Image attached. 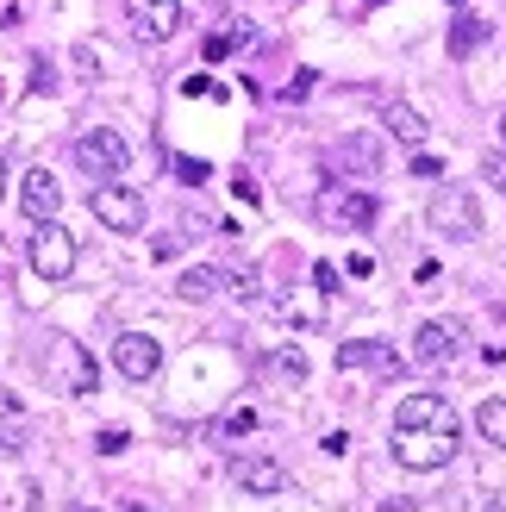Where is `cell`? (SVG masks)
Returning a JSON list of instances; mask_svg holds the SVG:
<instances>
[{
	"label": "cell",
	"mask_w": 506,
	"mask_h": 512,
	"mask_svg": "<svg viewBox=\"0 0 506 512\" xmlns=\"http://www.w3.org/2000/svg\"><path fill=\"white\" fill-rule=\"evenodd\" d=\"M257 375L269 381V388H300V381H307V350H294V344H282V350H269Z\"/></svg>",
	"instance_id": "13"
},
{
	"label": "cell",
	"mask_w": 506,
	"mask_h": 512,
	"mask_svg": "<svg viewBox=\"0 0 506 512\" xmlns=\"http://www.w3.org/2000/svg\"><path fill=\"white\" fill-rule=\"evenodd\" d=\"M319 213H325V225H338V232H369L375 213H382V200L363 194V188H350V182H332L325 200H319Z\"/></svg>",
	"instance_id": "5"
},
{
	"label": "cell",
	"mask_w": 506,
	"mask_h": 512,
	"mask_svg": "<svg viewBox=\"0 0 506 512\" xmlns=\"http://www.w3.org/2000/svg\"><path fill=\"white\" fill-rule=\"evenodd\" d=\"M313 281H319V294H338V288H344V275H338L332 263H319V269H313Z\"/></svg>",
	"instance_id": "28"
},
{
	"label": "cell",
	"mask_w": 506,
	"mask_h": 512,
	"mask_svg": "<svg viewBox=\"0 0 506 512\" xmlns=\"http://www.w3.org/2000/svg\"><path fill=\"white\" fill-rule=\"evenodd\" d=\"M225 294H232V300H257V275H250L244 263H225Z\"/></svg>",
	"instance_id": "22"
},
{
	"label": "cell",
	"mask_w": 506,
	"mask_h": 512,
	"mask_svg": "<svg viewBox=\"0 0 506 512\" xmlns=\"http://www.w3.org/2000/svg\"><path fill=\"white\" fill-rule=\"evenodd\" d=\"M94 219L107 225V232H144V200L125 188V182H100V194H94Z\"/></svg>",
	"instance_id": "7"
},
{
	"label": "cell",
	"mask_w": 506,
	"mask_h": 512,
	"mask_svg": "<svg viewBox=\"0 0 506 512\" xmlns=\"http://www.w3.org/2000/svg\"><path fill=\"white\" fill-rule=\"evenodd\" d=\"M394 425H457V413H450L444 394H407L400 413H394Z\"/></svg>",
	"instance_id": "14"
},
{
	"label": "cell",
	"mask_w": 506,
	"mask_h": 512,
	"mask_svg": "<svg viewBox=\"0 0 506 512\" xmlns=\"http://www.w3.org/2000/svg\"><path fill=\"white\" fill-rule=\"evenodd\" d=\"M125 444H132V438H125V431H100V438H94V450H100V456H119Z\"/></svg>",
	"instance_id": "29"
},
{
	"label": "cell",
	"mask_w": 506,
	"mask_h": 512,
	"mask_svg": "<svg viewBox=\"0 0 506 512\" xmlns=\"http://www.w3.org/2000/svg\"><path fill=\"white\" fill-rule=\"evenodd\" d=\"M175 294L182 300H213V294H225V269H182V281H175Z\"/></svg>",
	"instance_id": "18"
},
{
	"label": "cell",
	"mask_w": 506,
	"mask_h": 512,
	"mask_svg": "<svg viewBox=\"0 0 506 512\" xmlns=\"http://www.w3.org/2000/svg\"><path fill=\"white\" fill-rule=\"evenodd\" d=\"M450 7H469V0H450Z\"/></svg>",
	"instance_id": "35"
},
{
	"label": "cell",
	"mask_w": 506,
	"mask_h": 512,
	"mask_svg": "<svg viewBox=\"0 0 506 512\" xmlns=\"http://www.w3.org/2000/svg\"><path fill=\"white\" fill-rule=\"evenodd\" d=\"M232 188H238V200H250V207H257V200H263V194H257V182H250V175H232Z\"/></svg>",
	"instance_id": "32"
},
{
	"label": "cell",
	"mask_w": 506,
	"mask_h": 512,
	"mask_svg": "<svg viewBox=\"0 0 506 512\" xmlns=\"http://www.w3.org/2000/svg\"><path fill=\"white\" fill-rule=\"evenodd\" d=\"M394 463L400 469L457 463V425H394Z\"/></svg>",
	"instance_id": "1"
},
{
	"label": "cell",
	"mask_w": 506,
	"mask_h": 512,
	"mask_svg": "<svg viewBox=\"0 0 506 512\" xmlns=\"http://www.w3.org/2000/svg\"><path fill=\"white\" fill-rule=\"evenodd\" d=\"M113 369L125 381H150V375L163 369V344L144 338V331H119V338H113Z\"/></svg>",
	"instance_id": "9"
},
{
	"label": "cell",
	"mask_w": 506,
	"mask_h": 512,
	"mask_svg": "<svg viewBox=\"0 0 506 512\" xmlns=\"http://www.w3.org/2000/svg\"><path fill=\"white\" fill-rule=\"evenodd\" d=\"M238 50H250V19H232V25H219V32H207L200 57H207V63H225V57H238Z\"/></svg>",
	"instance_id": "17"
},
{
	"label": "cell",
	"mask_w": 506,
	"mask_h": 512,
	"mask_svg": "<svg viewBox=\"0 0 506 512\" xmlns=\"http://www.w3.org/2000/svg\"><path fill=\"white\" fill-rule=\"evenodd\" d=\"M325 163H332V169H357V175H363V169H375V163H382V150H375L369 138H344V144H338Z\"/></svg>",
	"instance_id": "19"
},
{
	"label": "cell",
	"mask_w": 506,
	"mask_h": 512,
	"mask_svg": "<svg viewBox=\"0 0 506 512\" xmlns=\"http://www.w3.org/2000/svg\"><path fill=\"white\" fill-rule=\"evenodd\" d=\"M175 175H182L188 188H200V182H207V163H194V157H175Z\"/></svg>",
	"instance_id": "26"
},
{
	"label": "cell",
	"mask_w": 506,
	"mask_h": 512,
	"mask_svg": "<svg viewBox=\"0 0 506 512\" xmlns=\"http://www.w3.org/2000/svg\"><path fill=\"white\" fill-rule=\"evenodd\" d=\"M219 431H225V438H244V431H257V413H250V406H238V413L219 419Z\"/></svg>",
	"instance_id": "25"
},
{
	"label": "cell",
	"mask_w": 506,
	"mask_h": 512,
	"mask_svg": "<svg viewBox=\"0 0 506 512\" xmlns=\"http://www.w3.org/2000/svg\"><path fill=\"white\" fill-rule=\"evenodd\" d=\"M488 38H494V25H488V19H475V13H463L457 25H450V38H444V50H450V57L463 63V57H475V50H482Z\"/></svg>",
	"instance_id": "16"
},
{
	"label": "cell",
	"mask_w": 506,
	"mask_h": 512,
	"mask_svg": "<svg viewBox=\"0 0 506 512\" xmlns=\"http://www.w3.org/2000/svg\"><path fill=\"white\" fill-rule=\"evenodd\" d=\"M338 363H344V369H375V375H400V356H394L388 344H369V338L344 344V350H338Z\"/></svg>",
	"instance_id": "15"
},
{
	"label": "cell",
	"mask_w": 506,
	"mask_h": 512,
	"mask_svg": "<svg viewBox=\"0 0 506 512\" xmlns=\"http://www.w3.org/2000/svg\"><path fill=\"white\" fill-rule=\"evenodd\" d=\"M25 263H32V275H44V281H69L75 275V238L63 232L57 219H44V225H32Z\"/></svg>",
	"instance_id": "3"
},
{
	"label": "cell",
	"mask_w": 506,
	"mask_h": 512,
	"mask_svg": "<svg viewBox=\"0 0 506 512\" xmlns=\"http://www.w3.org/2000/svg\"><path fill=\"white\" fill-rule=\"evenodd\" d=\"M75 512H94V506H75Z\"/></svg>",
	"instance_id": "36"
},
{
	"label": "cell",
	"mask_w": 506,
	"mask_h": 512,
	"mask_svg": "<svg viewBox=\"0 0 506 512\" xmlns=\"http://www.w3.org/2000/svg\"><path fill=\"white\" fill-rule=\"evenodd\" d=\"M182 94H194V100H219L225 88H219V82H207V75H194V82H182Z\"/></svg>",
	"instance_id": "27"
},
{
	"label": "cell",
	"mask_w": 506,
	"mask_h": 512,
	"mask_svg": "<svg viewBox=\"0 0 506 512\" xmlns=\"http://www.w3.org/2000/svg\"><path fill=\"white\" fill-rule=\"evenodd\" d=\"M500 144H506V113H500Z\"/></svg>",
	"instance_id": "34"
},
{
	"label": "cell",
	"mask_w": 506,
	"mask_h": 512,
	"mask_svg": "<svg viewBox=\"0 0 506 512\" xmlns=\"http://www.w3.org/2000/svg\"><path fill=\"white\" fill-rule=\"evenodd\" d=\"M307 94H313V69H300L294 82H288V94H282V100H307Z\"/></svg>",
	"instance_id": "31"
},
{
	"label": "cell",
	"mask_w": 506,
	"mask_h": 512,
	"mask_svg": "<svg viewBox=\"0 0 506 512\" xmlns=\"http://www.w3.org/2000/svg\"><path fill=\"white\" fill-rule=\"evenodd\" d=\"M125 25H132V38L163 44L182 25V0H125Z\"/></svg>",
	"instance_id": "8"
},
{
	"label": "cell",
	"mask_w": 506,
	"mask_h": 512,
	"mask_svg": "<svg viewBox=\"0 0 506 512\" xmlns=\"http://www.w3.org/2000/svg\"><path fill=\"white\" fill-rule=\"evenodd\" d=\"M382 125H388L394 144H413V150L432 138V125H425V113L413 107V100H382Z\"/></svg>",
	"instance_id": "12"
},
{
	"label": "cell",
	"mask_w": 506,
	"mask_h": 512,
	"mask_svg": "<svg viewBox=\"0 0 506 512\" xmlns=\"http://www.w3.org/2000/svg\"><path fill=\"white\" fill-rule=\"evenodd\" d=\"M19 431H25V406H19L13 394H0V438H7V444H13V438H19Z\"/></svg>",
	"instance_id": "23"
},
{
	"label": "cell",
	"mask_w": 506,
	"mask_h": 512,
	"mask_svg": "<svg viewBox=\"0 0 506 512\" xmlns=\"http://www.w3.org/2000/svg\"><path fill=\"white\" fill-rule=\"evenodd\" d=\"M413 175H425V182H438V175H444V163H438V157H425V150H413Z\"/></svg>",
	"instance_id": "30"
},
{
	"label": "cell",
	"mask_w": 506,
	"mask_h": 512,
	"mask_svg": "<svg viewBox=\"0 0 506 512\" xmlns=\"http://www.w3.org/2000/svg\"><path fill=\"white\" fill-rule=\"evenodd\" d=\"M413 344H419V350H413V356H419V369H450V363H457V356H463L469 331H463L457 319H425Z\"/></svg>",
	"instance_id": "6"
},
{
	"label": "cell",
	"mask_w": 506,
	"mask_h": 512,
	"mask_svg": "<svg viewBox=\"0 0 506 512\" xmlns=\"http://www.w3.org/2000/svg\"><path fill=\"white\" fill-rule=\"evenodd\" d=\"M125 163H132V144H125L119 132H107V125H100V132H82V138H75V169L94 175V182H119Z\"/></svg>",
	"instance_id": "4"
},
{
	"label": "cell",
	"mask_w": 506,
	"mask_h": 512,
	"mask_svg": "<svg viewBox=\"0 0 506 512\" xmlns=\"http://www.w3.org/2000/svg\"><path fill=\"white\" fill-rule=\"evenodd\" d=\"M232 481H238L244 494H282V488H288V469L269 463V456H238V463H232Z\"/></svg>",
	"instance_id": "11"
},
{
	"label": "cell",
	"mask_w": 506,
	"mask_h": 512,
	"mask_svg": "<svg viewBox=\"0 0 506 512\" xmlns=\"http://www.w3.org/2000/svg\"><path fill=\"white\" fill-rule=\"evenodd\" d=\"M275 319H288V325H319V319H325V300H313V294L275 300Z\"/></svg>",
	"instance_id": "20"
},
{
	"label": "cell",
	"mask_w": 506,
	"mask_h": 512,
	"mask_svg": "<svg viewBox=\"0 0 506 512\" xmlns=\"http://www.w3.org/2000/svg\"><path fill=\"white\" fill-rule=\"evenodd\" d=\"M475 425H482V438L506 450V400H482V413H475Z\"/></svg>",
	"instance_id": "21"
},
{
	"label": "cell",
	"mask_w": 506,
	"mask_h": 512,
	"mask_svg": "<svg viewBox=\"0 0 506 512\" xmlns=\"http://www.w3.org/2000/svg\"><path fill=\"white\" fill-rule=\"evenodd\" d=\"M482 182H488V188H494V194L506 200V144H500V150H488V157H482Z\"/></svg>",
	"instance_id": "24"
},
{
	"label": "cell",
	"mask_w": 506,
	"mask_h": 512,
	"mask_svg": "<svg viewBox=\"0 0 506 512\" xmlns=\"http://www.w3.org/2000/svg\"><path fill=\"white\" fill-rule=\"evenodd\" d=\"M425 219H432L438 238H457V244L482 238V200H475L469 188H438L432 207H425Z\"/></svg>",
	"instance_id": "2"
},
{
	"label": "cell",
	"mask_w": 506,
	"mask_h": 512,
	"mask_svg": "<svg viewBox=\"0 0 506 512\" xmlns=\"http://www.w3.org/2000/svg\"><path fill=\"white\" fill-rule=\"evenodd\" d=\"M57 207H63L57 175H50V169H25V182H19V213L32 219V225H44V219H57Z\"/></svg>",
	"instance_id": "10"
},
{
	"label": "cell",
	"mask_w": 506,
	"mask_h": 512,
	"mask_svg": "<svg viewBox=\"0 0 506 512\" xmlns=\"http://www.w3.org/2000/svg\"><path fill=\"white\" fill-rule=\"evenodd\" d=\"M0 194H7V163H0Z\"/></svg>",
	"instance_id": "33"
}]
</instances>
